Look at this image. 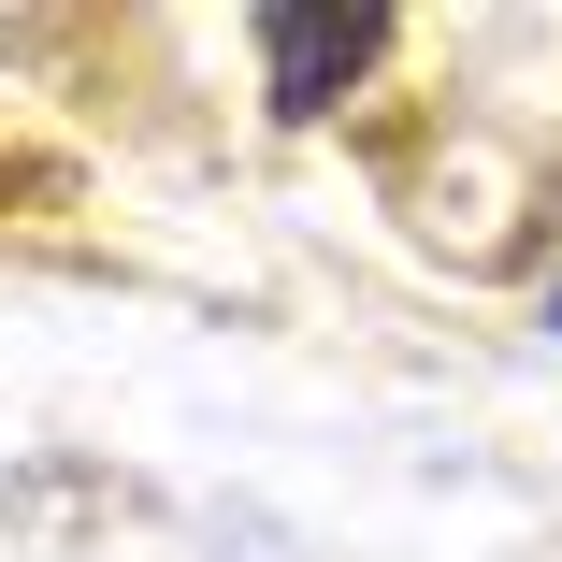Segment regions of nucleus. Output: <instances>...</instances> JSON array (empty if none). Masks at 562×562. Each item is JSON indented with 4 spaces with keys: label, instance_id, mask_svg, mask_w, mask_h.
<instances>
[{
    "label": "nucleus",
    "instance_id": "2",
    "mask_svg": "<svg viewBox=\"0 0 562 562\" xmlns=\"http://www.w3.org/2000/svg\"><path fill=\"white\" fill-rule=\"evenodd\" d=\"M548 331H562V289H548Z\"/></svg>",
    "mask_w": 562,
    "mask_h": 562
},
{
    "label": "nucleus",
    "instance_id": "1",
    "mask_svg": "<svg viewBox=\"0 0 562 562\" xmlns=\"http://www.w3.org/2000/svg\"><path fill=\"white\" fill-rule=\"evenodd\" d=\"M246 44H260V101L303 131V116H331L375 58H390V15H317V0H260L246 15Z\"/></svg>",
    "mask_w": 562,
    "mask_h": 562
}]
</instances>
